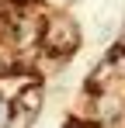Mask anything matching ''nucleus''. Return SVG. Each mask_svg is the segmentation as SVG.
Returning a JSON list of instances; mask_svg holds the SVG:
<instances>
[{"label": "nucleus", "instance_id": "obj_1", "mask_svg": "<svg viewBox=\"0 0 125 128\" xmlns=\"http://www.w3.org/2000/svg\"><path fill=\"white\" fill-rule=\"evenodd\" d=\"M42 48L56 59H70L77 48H80V28L70 21V18H49L45 31H42Z\"/></svg>", "mask_w": 125, "mask_h": 128}, {"label": "nucleus", "instance_id": "obj_2", "mask_svg": "<svg viewBox=\"0 0 125 128\" xmlns=\"http://www.w3.org/2000/svg\"><path fill=\"white\" fill-rule=\"evenodd\" d=\"M42 31H45V21H42V18L24 14L21 21H14V35H18V45L24 52H28L31 45H42Z\"/></svg>", "mask_w": 125, "mask_h": 128}, {"label": "nucleus", "instance_id": "obj_3", "mask_svg": "<svg viewBox=\"0 0 125 128\" xmlns=\"http://www.w3.org/2000/svg\"><path fill=\"white\" fill-rule=\"evenodd\" d=\"M14 104V111H24V114H38V107H42V90H38V83L35 86H24L18 97L11 100Z\"/></svg>", "mask_w": 125, "mask_h": 128}, {"label": "nucleus", "instance_id": "obj_4", "mask_svg": "<svg viewBox=\"0 0 125 128\" xmlns=\"http://www.w3.org/2000/svg\"><path fill=\"white\" fill-rule=\"evenodd\" d=\"M31 121H35V114H24V111H14V114L7 118V125H4V128H31Z\"/></svg>", "mask_w": 125, "mask_h": 128}, {"label": "nucleus", "instance_id": "obj_5", "mask_svg": "<svg viewBox=\"0 0 125 128\" xmlns=\"http://www.w3.org/2000/svg\"><path fill=\"white\" fill-rule=\"evenodd\" d=\"M66 128H104V125H97V121H80V118H70V121H66Z\"/></svg>", "mask_w": 125, "mask_h": 128}, {"label": "nucleus", "instance_id": "obj_6", "mask_svg": "<svg viewBox=\"0 0 125 128\" xmlns=\"http://www.w3.org/2000/svg\"><path fill=\"white\" fill-rule=\"evenodd\" d=\"M0 76H4V62H0Z\"/></svg>", "mask_w": 125, "mask_h": 128}, {"label": "nucleus", "instance_id": "obj_7", "mask_svg": "<svg viewBox=\"0 0 125 128\" xmlns=\"http://www.w3.org/2000/svg\"><path fill=\"white\" fill-rule=\"evenodd\" d=\"M0 14H4V4H0Z\"/></svg>", "mask_w": 125, "mask_h": 128}]
</instances>
